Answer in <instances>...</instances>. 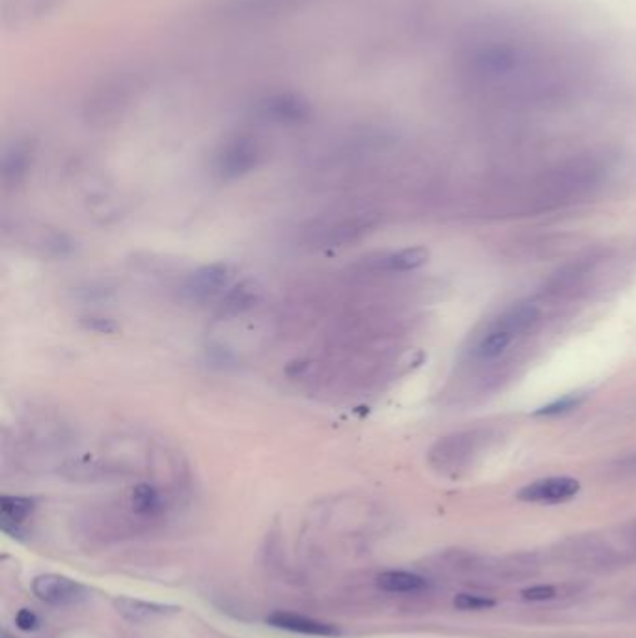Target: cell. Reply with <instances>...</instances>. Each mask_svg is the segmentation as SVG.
Masks as SVG:
<instances>
[{
  "instance_id": "18",
  "label": "cell",
  "mask_w": 636,
  "mask_h": 638,
  "mask_svg": "<svg viewBox=\"0 0 636 638\" xmlns=\"http://www.w3.org/2000/svg\"><path fill=\"white\" fill-rule=\"evenodd\" d=\"M454 607L459 611H487L495 607V599L482 594H459L454 599Z\"/></svg>"
},
{
  "instance_id": "17",
  "label": "cell",
  "mask_w": 636,
  "mask_h": 638,
  "mask_svg": "<svg viewBox=\"0 0 636 638\" xmlns=\"http://www.w3.org/2000/svg\"><path fill=\"white\" fill-rule=\"evenodd\" d=\"M370 226H372V222L368 221L366 217L336 222L329 228H325L319 243H321V247H342V245L355 241L364 232H368Z\"/></svg>"
},
{
  "instance_id": "9",
  "label": "cell",
  "mask_w": 636,
  "mask_h": 638,
  "mask_svg": "<svg viewBox=\"0 0 636 638\" xmlns=\"http://www.w3.org/2000/svg\"><path fill=\"white\" fill-rule=\"evenodd\" d=\"M267 625L280 629V631H288L295 635H306V637L319 638H336L342 637V631L336 625L321 622L316 618H308L303 614H295V612H273L265 618Z\"/></svg>"
},
{
  "instance_id": "10",
  "label": "cell",
  "mask_w": 636,
  "mask_h": 638,
  "mask_svg": "<svg viewBox=\"0 0 636 638\" xmlns=\"http://www.w3.org/2000/svg\"><path fill=\"white\" fill-rule=\"evenodd\" d=\"M428 260L429 252L424 247H407L372 256L370 260H364L362 267L375 273H409L426 265Z\"/></svg>"
},
{
  "instance_id": "2",
  "label": "cell",
  "mask_w": 636,
  "mask_h": 638,
  "mask_svg": "<svg viewBox=\"0 0 636 638\" xmlns=\"http://www.w3.org/2000/svg\"><path fill=\"white\" fill-rule=\"evenodd\" d=\"M265 148L262 142L250 133H236L226 140L213 155L211 170L219 181L243 180L254 170L262 167Z\"/></svg>"
},
{
  "instance_id": "5",
  "label": "cell",
  "mask_w": 636,
  "mask_h": 638,
  "mask_svg": "<svg viewBox=\"0 0 636 638\" xmlns=\"http://www.w3.org/2000/svg\"><path fill=\"white\" fill-rule=\"evenodd\" d=\"M256 114L271 124L299 125L305 124L312 116V109L308 101L299 98L297 94L280 92L269 98L262 99L256 105Z\"/></svg>"
},
{
  "instance_id": "1",
  "label": "cell",
  "mask_w": 636,
  "mask_h": 638,
  "mask_svg": "<svg viewBox=\"0 0 636 638\" xmlns=\"http://www.w3.org/2000/svg\"><path fill=\"white\" fill-rule=\"evenodd\" d=\"M541 319V306L536 301H519L504 310L478 336L472 355L482 362L497 361L510 347L536 327Z\"/></svg>"
},
{
  "instance_id": "23",
  "label": "cell",
  "mask_w": 636,
  "mask_h": 638,
  "mask_svg": "<svg viewBox=\"0 0 636 638\" xmlns=\"http://www.w3.org/2000/svg\"><path fill=\"white\" fill-rule=\"evenodd\" d=\"M577 405V398H562L560 402L551 403L547 407H543L541 415H558V413H566L569 409H573Z\"/></svg>"
},
{
  "instance_id": "7",
  "label": "cell",
  "mask_w": 636,
  "mask_h": 638,
  "mask_svg": "<svg viewBox=\"0 0 636 638\" xmlns=\"http://www.w3.org/2000/svg\"><path fill=\"white\" fill-rule=\"evenodd\" d=\"M262 288L254 280H241L224 293L215 305L213 316L217 321H234L243 318L262 303Z\"/></svg>"
},
{
  "instance_id": "14",
  "label": "cell",
  "mask_w": 636,
  "mask_h": 638,
  "mask_svg": "<svg viewBox=\"0 0 636 638\" xmlns=\"http://www.w3.org/2000/svg\"><path fill=\"white\" fill-rule=\"evenodd\" d=\"M36 508V502L30 497L4 495L0 499V525L8 534H17L19 527L27 521Z\"/></svg>"
},
{
  "instance_id": "13",
  "label": "cell",
  "mask_w": 636,
  "mask_h": 638,
  "mask_svg": "<svg viewBox=\"0 0 636 638\" xmlns=\"http://www.w3.org/2000/svg\"><path fill=\"white\" fill-rule=\"evenodd\" d=\"M114 609L124 616L129 622H148L155 618H163L168 614H176L178 607L165 605V603H155V601H144V599H133V597H116L114 599Z\"/></svg>"
},
{
  "instance_id": "11",
  "label": "cell",
  "mask_w": 636,
  "mask_h": 638,
  "mask_svg": "<svg viewBox=\"0 0 636 638\" xmlns=\"http://www.w3.org/2000/svg\"><path fill=\"white\" fill-rule=\"evenodd\" d=\"M34 161V148L28 140H15L2 155V183L6 187H17L27 180Z\"/></svg>"
},
{
  "instance_id": "6",
  "label": "cell",
  "mask_w": 636,
  "mask_h": 638,
  "mask_svg": "<svg viewBox=\"0 0 636 638\" xmlns=\"http://www.w3.org/2000/svg\"><path fill=\"white\" fill-rule=\"evenodd\" d=\"M32 592L43 603L64 607L77 605L88 597V588L83 583L58 575V573H42L32 581Z\"/></svg>"
},
{
  "instance_id": "25",
  "label": "cell",
  "mask_w": 636,
  "mask_h": 638,
  "mask_svg": "<svg viewBox=\"0 0 636 638\" xmlns=\"http://www.w3.org/2000/svg\"><path fill=\"white\" fill-rule=\"evenodd\" d=\"M0 638H12L10 637V635H8V633H6V631H4V633H2V637Z\"/></svg>"
},
{
  "instance_id": "4",
  "label": "cell",
  "mask_w": 636,
  "mask_h": 638,
  "mask_svg": "<svg viewBox=\"0 0 636 638\" xmlns=\"http://www.w3.org/2000/svg\"><path fill=\"white\" fill-rule=\"evenodd\" d=\"M310 0H224L221 14L232 21H267L301 10Z\"/></svg>"
},
{
  "instance_id": "24",
  "label": "cell",
  "mask_w": 636,
  "mask_h": 638,
  "mask_svg": "<svg viewBox=\"0 0 636 638\" xmlns=\"http://www.w3.org/2000/svg\"><path fill=\"white\" fill-rule=\"evenodd\" d=\"M629 540L633 541V547L636 549V523H633V527L629 528Z\"/></svg>"
},
{
  "instance_id": "19",
  "label": "cell",
  "mask_w": 636,
  "mask_h": 638,
  "mask_svg": "<svg viewBox=\"0 0 636 638\" xmlns=\"http://www.w3.org/2000/svg\"><path fill=\"white\" fill-rule=\"evenodd\" d=\"M84 329L97 334H112L118 331V325L111 318H103V316H88L81 319Z\"/></svg>"
},
{
  "instance_id": "15",
  "label": "cell",
  "mask_w": 636,
  "mask_h": 638,
  "mask_svg": "<svg viewBox=\"0 0 636 638\" xmlns=\"http://www.w3.org/2000/svg\"><path fill=\"white\" fill-rule=\"evenodd\" d=\"M129 502L140 517H157L165 510V495L153 482H139L129 493Z\"/></svg>"
},
{
  "instance_id": "16",
  "label": "cell",
  "mask_w": 636,
  "mask_h": 638,
  "mask_svg": "<svg viewBox=\"0 0 636 638\" xmlns=\"http://www.w3.org/2000/svg\"><path fill=\"white\" fill-rule=\"evenodd\" d=\"M375 584L390 594H416L422 592L428 581L416 573L411 571H403V569H388L377 575Z\"/></svg>"
},
{
  "instance_id": "21",
  "label": "cell",
  "mask_w": 636,
  "mask_h": 638,
  "mask_svg": "<svg viewBox=\"0 0 636 638\" xmlns=\"http://www.w3.org/2000/svg\"><path fill=\"white\" fill-rule=\"evenodd\" d=\"M58 4V0H21L19 8L25 15H42L49 12L53 6Z\"/></svg>"
},
{
  "instance_id": "12",
  "label": "cell",
  "mask_w": 636,
  "mask_h": 638,
  "mask_svg": "<svg viewBox=\"0 0 636 638\" xmlns=\"http://www.w3.org/2000/svg\"><path fill=\"white\" fill-rule=\"evenodd\" d=\"M476 443L474 433H457L452 437H446L443 441L435 444V448L431 450V461L437 467L444 469H454L463 463V459L472 452V446Z\"/></svg>"
},
{
  "instance_id": "20",
  "label": "cell",
  "mask_w": 636,
  "mask_h": 638,
  "mask_svg": "<svg viewBox=\"0 0 636 638\" xmlns=\"http://www.w3.org/2000/svg\"><path fill=\"white\" fill-rule=\"evenodd\" d=\"M15 627L25 631V633H34L42 627V620L36 612L30 611V609H21L15 614Z\"/></svg>"
},
{
  "instance_id": "22",
  "label": "cell",
  "mask_w": 636,
  "mask_h": 638,
  "mask_svg": "<svg viewBox=\"0 0 636 638\" xmlns=\"http://www.w3.org/2000/svg\"><path fill=\"white\" fill-rule=\"evenodd\" d=\"M523 599L525 601H534V603H538V601H547V599H553L556 596V590H554L553 586H545V584H538V586H530V588H526L523 590Z\"/></svg>"
},
{
  "instance_id": "8",
  "label": "cell",
  "mask_w": 636,
  "mask_h": 638,
  "mask_svg": "<svg viewBox=\"0 0 636 638\" xmlns=\"http://www.w3.org/2000/svg\"><path fill=\"white\" fill-rule=\"evenodd\" d=\"M581 491L579 480L571 476H549L541 478L519 491V500L532 504H562L575 499Z\"/></svg>"
},
{
  "instance_id": "3",
  "label": "cell",
  "mask_w": 636,
  "mask_h": 638,
  "mask_svg": "<svg viewBox=\"0 0 636 638\" xmlns=\"http://www.w3.org/2000/svg\"><path fill=\"white\" fill-rule=\"evenodd\" d=\"M234 277L236 271L228 262L202 265L185 278L181 297L198 306L219 303L222 295L234 286Z\"/></svg>"
}]
</instances>
